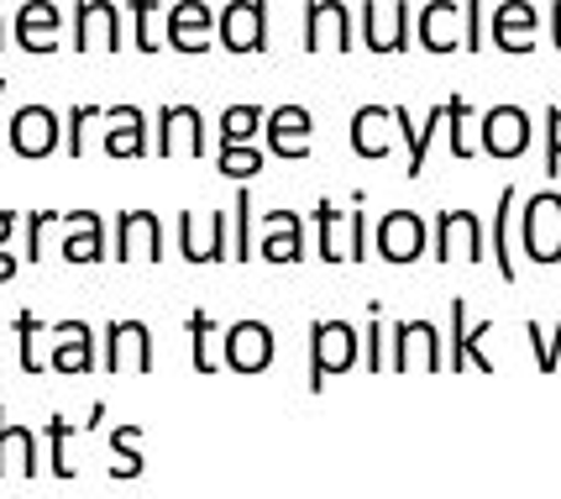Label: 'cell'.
<instances>
[{
	"label": "cell",
	"instance_id": "cell-1",
	"mask_svg": "<svg viewBox=\"0 0 561 499\" xmlns=\"http://www.w3.org/2000/svg\"><path fill=\"white\" fill-rule=\"evenodd\" d=\"M357 342L352 321H310V395L325 389V378L357 368Z\"/></svg>",
	"mask_w": 561,
	"mask_h": 499
},
{
	"label": "cell",
	"instance_id": "cell-2",
	"mask_svg": "<svg viewBox=\"0 0 561 499\" xmlns=\"http://www.w3.org/2000/svg\"><path fill=\"white\" fill-rule=\"evenodd\" d=\"M519 242L530 263H561V195L557 190H540L525 200L519 211Z\"/></svg>",
	"mask_w": 561,
	"mask_h": 499
},
{
	"label": "cell",
	"instance_id": "cell-3",
	"mask_svg": "<svg viewBox=\"0 0 561 499\" xmlns=\"http://www.w3.org/2000/svg\"><path fill=\"white\" fill-rule=\"evenodd\" d=\"M389 368L393 374H440L446 368V352H440V331L436 321H393L389 331Z\"/></svg>",
	"mask_w": 561,
	"mask_h": 499
},
{
	"label": "cell",
	"instance_id": "cell-4",
	"mask_svg": "<svg viewBox=\"0 0 561 499\" xmlns=\"http://www.w3.org/2000/svg\"><path fill=\"white\" fill-rule=\"evenodd\" d=\"M100 368L105 374H152V326L147 321H105Z\"/></svg>",
	"mask_w": 561,
	"mask_h": 499
},
{
	"label": "cell",
	"instance_id": "cell-5",
	"mask_svg": "<svg viewBox=\"0 0 561 499\" xmlns=\"http://www.w3.org/2000/svg\"><path fill=\"white\" fill-rule=\"evenodd\" d=\"M220 363L231 374H263L273 363V326L268 321H231L220 331Z\"/></svg>",
	"mask_w": 561,
	"mask_h": 499
},
{
	"label": "cell",
	"instance_id": "cell-6",
	"mask_svg": "<svg viewBox=\"0 0 561 499\" xmlns=\"http://www.w3.org/2000/svg\"><path fill=\"white\" fill-rule=\"evenodd\" d=\"M415 32L410 0H367L363 5V48L367 53H404Z\"/></svg>",
	"mask_w": 561,
	"mask_h": 499
},
{
	"label": "cell",
	"instance_id": "cell-7",
	"mask_svg": "<svg viewBox=\"0 0 561 499\" xmlns=\"http://www.w3.org/2000/svg\"><path fill=\"white\" fill-rule=\"evenodd\" d=\"M179 252H184V263H220V258H231V222H226V211H184L179 216Z\"/></svg>",
	"mask_w": 561,
	"mask_h": 499
},
{
	"label": "cell",
	"instance_id": "cell-8",
	"mask_svg": "<svg viewBox=\"0 0 561 499\" xmlns=\"http://www.w3.org/2000/svg\"><path fill=\"white\" fill-rule=\"evenodd\" d=\"M226 53H263L268 48V0H231L216 16Z\"/></svg>",
	"mask_w": 561,
	"mask_h": 499
},
{
	"label": "cell",
	"instance_id": "cell-9",
	"mask_svg": "<svg viewBox=\"0 0 561 499\" xmlns=\"http://www.w3.org/2000/svg\"><path fill=\"white\" fill-rule=\"evenodd\" d=\"M73 53H122V11L116 0H79L73 5Z\"/></svg>",
	"mask_w": 561,
	"mask_h": 499
},
{
	"label": "cell",
	"instance_id": "cell-10",
	"mask_svg": "<svg viewBox=\"0 0 561 499\" xmlns=\"http://www.w3.org/2000/svg\"><path fill=\"white\" fill-rule=\"evenodd\" d=\"M436 263H483L489 258V242H483V216L478 211H440L436 216Z\"/></svg>",
	"mask_w": 561,
	"mask_h": 499
},
{
	"label": "cell",
	"instance_id": "cell-11",
	"mask_svg": "<svg viewBox=\"0 0 561 499\" xmlns=\"http://www.w3.org/2000/svg\"><path fill=\"white\" fill-rule=\"evenodd\" d=\"M478 148L489 158H525L530 152V111L525 105H493L483 111V132H478Z\"/></svg>",
	"mask_w": 561,
	"mask_h": 499
},
{
	"label": "cell",
	"instance_id": "cell-12",
	"mask_svg": "<svg viewBox=\"0 0 561 499\" xmlns=\"http://www.w3.org/2000/svg\"><path fill=\"white\" fill-rule=\"evenodd\" d=\"M425 216L420 211H389L383 222H378V231H373V252L383 258V263H415V258H425Z\"/></svg>",
	"mask_w": 561,
	"mask_h": 499
},
{
	"label": "cell",
	"instance_id": "cell-13",
	"mask_svg": "<svg viewBox=\"0 0 561 499\" xmlns=\"http://www.w3.org/2000/svg\"><path fill=\"white\" fill-rule=\"evenodd\" d=\"M5 132H11V152H16V158H48V152L64 143L58 111H53V105H37V100L22 105V111L11 116Z\"/></svg>",
	"mask_w": 561,
	"mask_h": 499
},
{
	"label": "cell",
	"instance_id": "cell-14",
	"mask_svg": "<svg viewBox=\"0 0 561 499\" xmlns=\"http://www.w3.org/2000/svg\"><path fill=\"white\" fill-rule=\"evenodd\" d=\"M310 137H316V116L305 111V105H278L268 111V122H263V143H268L273 158H310Z\"/></svg>",
	"mask_w": 561,
	"mask_h": 499
},
{
	"label": "cell",
	"instance_id": "cell-15",
	"mask_svg": "<svg viewBox=\"0 0 561 499\" xmlns=\"http://www.w3.org/2000/svg\"><path fill=\"white\" fill-rule=\"evenodd\" d=\"M199 152H205L199 105H163L158 111V158H199Z\"/></svg>",
	"mask_w": 561,
	"mask_h": 499
},
{
	"label": "cell",
	"instance_id": "cell-16",
	"mask_svg": "<svg viewBox=\"0 0 561 499\" xmlns=\"http://www.w3.org/2000/svg\"><path fill=\"white\" fill-rule=\"evenodd\" d=\"M158 258H163L158 211H122L116 216V263H158Z\"/></svg>",
	"mask_w": 561,
	"mask_h": 499
},
{
	"label": "cell",
	"instance_id": "cell-17",
	"mask_svg": "<svg viewBox=\"0 0 561 499\" xmlns=\"http://www.w3.org/2000/svg\"><path fill=\"white\" fill-rule=\"evenodd\" d=\"M415 43L425 53H457L467 43L462 0H425L415 16Z\"/></svg>",
	"mask_w": 561,
	"mask_h": 499
},
{
	"label": "cell",
	"instance_id": "cell-18",
	"mask_svg": "<svg viewBox=\"0 0 561 499\" xmlns=\"http://www.w3.org/2000/svg\"><path fill=\"white\" fill-rule=\"evenodd\" d=\"M352 48V11L342 0L305 5V53H346Z\"/></svg>",
	"mask_w": 561,
	"mask_h": 499
},
{
	"label": "cell",
	"instance_id": "cell-19",
	"mask_svg": "<svg viewBox=\"0 0 561 499\" xmlns=\"http://www.w3.org/2000/svg\"><path fill=\"white\" fill-rule=\"evenodd\" d=\"M393 105H357L352 111V126H346V143H352V152L357 158H389L393 152Z\"/></svg>",
	"mask_w": 561,
	"mask_h": 499
},
{
	"label": "cell",
	"instance_id": "cell-20",
	"mask_svg": "<svg viewBox=\"0 0 561 499\" xmlns=\"http://www.w3.org/2000/svg\"><path fill=\"white\" fill-rule=\"evenodd\" d=\"M53 374L64 378H84L95 368V331L84 321H58L53 326V358H48Z\"/></svg>",
	"mask_w": 561,
	"mask_h": 499
},
{
	"label": "cell",
	"instance_id": "cell-21",
	"mask_svg": "<svg viewBox=\"0 0 561 499\" xmlns=\"http://www.w3.org/2000/svg\"><path fill=\"white\" fill-rule=\"evenodd\" d=\"M536 26H540V11L530 0H504L493 11V48L499 53H536Z\"/></svg>",
	"mask_w": 561,
	"mask_h": 499
},
{
	"label": "cell",
	"instance_id": "cell-22",
	"mask_svg": "<svg viewBox=\"0 0 561 499\" xmlns=\"http://www.w3.org/2000/svg\"><path fill=\"white\" fill-rule=\"evenodd\" d=\"M210 32H216V11L205 0H179L169 11V48L173 53H205L210 48Z\"/></svg>",
	"mask_w": 561,
	"mask_h": 499
},
{
	"label": "cell",
	"instance_id": "cell-23",
	"mask_svg": "<svg viewBox=\"0 0 561 499\" xmlns=\"http://www.w3.org/2000/svg\"><path fill=\"white\" fill-rule=\"evenodd\" d=\"M58 26H64V11L53 0H26L16 11V48L22 53H58Z\"/></svg>",
	"mask_w": 561,
	"mask_h": 499
},
{
	"label": "cell",
	"instance_id": "cell-24",
	"mask_svg": "<svg viewBox=\"0 0 561 499\" xmlns=\"http://www.w3.org/2000/svg\"><path fill=\"white\" fill-rule=\"evenodd\" d=\"M478 337H489V321L467 326V299H451V358H446V368H451V374H462V368L493 374V358L483 352Z\"/></svg>",
	"mask_w": 561,
	"mask_h": 499
},
{
	"label": "cell",
	"instance_id": "cell-25",
	"mask_svg": "<svg viewBox=\"0 0 561 499\" xmlns=\"http://www.w3.org/2000/svg\"><path fill=\"white\" fill-rule=\"evenodd\" d=\"M257 258H268V263H299L305 258V222H299V211H268L263 216Z\"/></svg>",
	"mask_w": 561,
	"mask_h": 499
},
{
	"label": "cell",
	"instance_id": "cell-26",
	"mask_svg": "<svg viewBox=\"0 0 561 499\" xmlns=\"http://www.w3.org/2000/svg\"><path fill=\"white\" fill-rule=\"evenodd\" d=\"M105 158H142L147 152V111L142 105H105Z\"/></svg>",
	"mask_w": 561,
	"mask_h": 499
},
{
	"label": "cell",
	"instance_id": "cell-27",
	"mask_svg": "<svg viewBox=\"0 0 561 499\" xmlns=\"http://www.w3.org/2000/svg\"><path fill=\"white\" fill-rule=\"evenodd\" d=\"M64 258L69 263H100L105 258V216L100 211H69V226H64Z\"/></svg>",
	"mask_w": 561,
	"mask_h": 499
},
{
	"label": "cell",
	"instance_id": "cell-28",
	"mask_svg": "<svg viewBox=\"0 0 561 499\" xmlns=\"http://www.w3.org/2000/svg\"><path fill=\"white\" fill-rule=\"evenodd\" d=\"M440 122H446V100L440 105H431V116L415 126V116H410V105H393V126H399V137L410 143V169L404 174L420 179L425 174V158H431V137L440 132Z\"/></svg>",
	"mask_w": 561,
	"mask_h": 499
},
{
	"label": "cell",
	"instance_id": "cell-29",
	"mask_svg": "<svg viewBox=\"0 0 561 499\" xmlns=\"http://www.w3.org/2000/svg\"><path fill=\"white\" fill-rule=\"evenodd\" d=\"M5 474H37V436L26 426L5 421V405H0V478Z\"/></svg>",
	"mask_w": 561,
	"mask_h": 499
},
{
	"label": "cell",
	"instance_id": "cell-30",
	"mask_svg": "<svg viewBox=\"0 0 561 499\" xmlns=\"http://www.w3.org/2000/svg\"><path fill=\"white\" fill-rule=\"evenodd\" d=\"M316 226H320V258H325V263H346V258H352V216H346V231H342V211H336L331 200H320Z\"/></svg>",
	"mask_w": 561,
	"mask_h": 499
},
{
	"label": "cell",
	"instance_id": "cell-31",
	"mask_svg": "<svg viewBox=\"0 0 561 499\" xmlns=\"http://www.w3.org/2000/svg\"><path fill=\"white\" fill-rule=\"evenodd\" d=\"M510 226H514V184L499 190V211H493V263H499V279L514 284V242H510Z\"/></svg>",
	"mask_w": 561,
	"mask_h": 499
},
{
	"label": "cell",
	"instance_id": "cell-32",
	"mask_svg": "<svg viewBox=\"0 0 561 499\" xmlns=\"http://www.w3.org/2000/svg\"><path fill=\"white\" fill-rule=\"evenodd\" d=\"M137 442H142V426H116L111 431V478H142V452H137Z\"/></svg>",
	"mask_w": 561,
	"mask_h": 499
},
{
	"label": "cell",
	"instance_id": "cell-33",
	"mask_svg": "<svg viewBox=\"0 0 561 499\" xmlns=\"http://www.w3.org/2000/svg\"><path fill=\"white\" fill-rule=\"evenodd\" d=\"M263 105H226L220 111V148H242L252 143V132H263Z\"/></svg>",
	"mask_w": 561,
	"mask_h": 499
},
{
	"label": "cell",
	"instance_id": "cell-34",
	"mask_svg": "<svg viewBox=\"0 0 561 499\" xmlns=\"http://www.w3.org/2000/svg\"><path fill=\"white\" fill-rule=\"evenodd\" d=\"M184 331H190V348H195V374H216L220 358H216V321H210V310H195L184 321Z\"/></svg>",
	"mask_w": 561,
	"mask_h": 499
},
{
	"label": "cell",
	"instance_id": "cell-35",
	"mask_svg": "<svg viewBox=\"0 0 561 499\" xmlns=\"http://www.w3.org/2000/svg\"><path fill=\"white\" fill-rule=\"evenodd\" d=\"M37 331H43V316H37V310H22V316H16V363H22L26 378L43 374V358H37Z\"/></svg>",
	"mask_w": 561,
	"mask_h": 499
},
{
	"label": "cell",
	"instance_id": "cell-36",
	"mask_svg": "<svg viewBox=\"0 0 561 499\" xmlns=\"http://www.w3.org/2000/svg\"><path fill=\"white\" fill-rule=\"evenodd\" d=\"M446 122H451L446 126V137H451V158H472V152H478L472 148V137H467V126H472V105H467L462 95L446 100Z\"/></svg>",
	"mask_w": 561,
	"mask_h": 499
},
{
	"label": "cell",
	"instance_id": "cell-37",
	"mask_svg": "<svg viewBox=\"0 0 561 499\" xmlns=\"http://www.w3.org/2000/svg\"><path fill=\"white\" fill-rule=\"evenodd\" d=\"M216 169H220L226 179H231V184H247V179H252L257 169H263V152L252 148V143H242V148H220Z\"/></svg>",
	"mask_w": 561,
	"mask_h": 499
},
{
	"label": "cell",
	"instance_id": "cell-38",
	"mask_svg": "<svg viewBox=\"0 0 561 499\" xmlns=\"http://www.w3.org/2000/svg\"><path fill=\"white\" fill-rule=\"evenodd\" d=\"M69 436H73V426H69V416H53L48 421V468L64 484L73 478V463H69Z\"/></svg>",
	"mask_w": 561,
	"mask_h": 499
},
{
	"label": "cell",
	"instance_id": "cell-39",
	"mask_svg": "<svg viewBox=\"0 0 561 499\" xmlns=\"http://www.w3.org/2000/svg\"><path fill=\"white\" fill-rule=\"evenodd\" d=\"M367 310H373V321H367V331H363V368L367 374H383V368H389V352H383V337H389V331H383V305H367Z\"/></svg>",
	"mask_w": 561,
	"mask_h": 499
},
{
	"label": "cell",
	"instance_id": "cell-40",
	"mask_svg": "<svg viewBox=\"0 0 561 499\" xmlns=\"http://www.w3.org/2000/svg\"><path fill=\"white\" fill-rule=\"evenodd\" d=\"M64 222H69V211H26V263L43 258V237Z\"/></svg>",
	"mask_w": 561,
	"mask_h": 499
},
{
	"label": "cell",
	"instance_id": "cell-41",
	"mask_svg": "<svg viewBox=\"0 0 561 499\" xmlns=\"http://www.w3.org/2000/svg\"><path fill=\"white\" fill-rule=\"evenodd\" d=\"M231 211H237V252H231V258L247 263V258H257V242H252V195H247V184L237 190V205H231Z\"/></svg>",
	"mask_w": 561,
	"mask_h": 499
},
{
	"label": "cell",
	"instance_id": "cell-42",
	"mask_svg": "<svg viewBox=\"0 0 561 499\" xmlns=\"http://www.w3.org/2000/svg\"><path fill=\"white\" fill-rule=\"evenodd\" d=\"M131 48L147 58L163 48V43H152V0H131Z\"/></svg>",
	"mask_w": 561,
	"mask_h": 499
},
{
	"label": "cell",
	"instance_id": "cell-43",
	"mask_svg": "<svg viewBox=\"0 0 561 499\" xmlns=\"http://www.w3.org/2000/svg\"><path fill=\"white\" fill-rule=\"evenodd\" d=\"M100 116H105V105H90V100L69 111V158L84 152V122H100Z\"/></svg>",
	"mask_w": 561,
	"mask_h": 499
},
{
	"label": "cell",
	"instance_id": "cell-44",
	"mask_svg": "<svg viewBox=\"0 0 561 499\" xmlns=\"http://www.w3.org/2000/svg\"><path fill=\"white\" fill-rule=\"evenodd\" d=\"M546 174H561V105H546Z\"/></svg>",
	"mask_w": 561,
	"mask_h": 499
},
{
	"label": "cell",
	"instance_id": "cell-45",
	"mask_svg": "<svg viewBox=\"0 0 561 499\" xmlns=\"http://www.w3.org/2000/svg\"><path fill=\"white\" fill-rule=\"evenodd\" d=\"M462 26H467V43H462L467 53L489 48V43H483V37H489V32H483V0H462Z\"/></svg>",
	"mask_w": 561,
	"mask_h": 499
},
{
	"label": "cell",
	"instance_id": "cell-46",
	"mask_svg": "<svg viewBox=\"0 0 561 499\" xmlns=\"http://www.w3.org/2000/svg\"><path fill=\"white\" fill-rule=\"evenodd\" d=\"M525 337H530V348H536L540 374H557V348H551V337L540 331V321H525Z\"/></svg>",
	"mask_w": 561,
	"mask_h": 499
},
{
	"label": "cell",
	"instance_id": "cell-47",
	"mask_svg": "<svg viewBox=\"0 0 561 499\" xmlns=\"http://www.w3.org/2000/svg\"><path fill=\"white\" fill-rule=\"evenodd\" d=\"M352 216V263H363L367 258V216H363V190H357V211H346Z\"/></svg>",
	"mask_w": 561,
	"mask_h": 499
},
{
	"label": "cell",
	"instance_id": "cell-48",
	"mask_svg": "<svg viewBox=\"0 0 561 499\" xmlns=\"http://www.w3.org/2000/svg\"><path fill=\"white\" fill-rule=\"evenodd\" d=\"M16 222H22V216H16V211H0V248H5V242H11V231H16Z\"/></svg>",
	"mask_w": 561,
	"mask_h": 499
},
{
	"label": "cell",
	"instance_id": "cell-49",
	"mask_svg": "<svg viewBox=\"0 0 561 499\" xmlns=\"http://www.w3.org/2000/svg\"><path fill=\"white\" fill-rule=\"evenodd\" d=\"M16 269H22V263H16V252L0 248V284H5V279H16Z\"/></svg>",
	"mask_w": 561,
	"mask_h": 499
},
{
	"label": "cell",
	"instance_id": "cell-50",
	"mask_svg": "<svg viewBox=\"0 0 561 499\" xmlns=\"http://www.w3.org/2000/svg\"><path fill=\"white\" fill-rule=\"evenodd\" d=\"M551 43H557V48H561V0H557V5H551Z\"/></svg>",
	"mask_w": 561,
	"mask_h": 499
},
{
	"label": "cell",
	"instance_id": "cell-51",
	"mask_svg": "<svg viewBox=\"0 0 561 499\" xmlns=\"http://www.w3.org/2000/svg\"><path fill=\"white\" fill-rule=\"evenodd\" d=\"M0 48H5V16H0Z\"/></svg>",
	"mask_w": 561,
	"mask_h": 499
},
{
	"label": "cell",
	"instance_id": "cell-52",
	"mask_svg": "<svg viewBox=\"0 0 561 499\" xmlns=\"http://www.w3.org/2000/svg\"><path fill=\"white\" fill-rule=\"evenodd\" d=\"M5 84H11V79H0V100H5Z\"/></svg>",
	"mask_w": 561,
	"mask_h": 499
}]
</instances>
